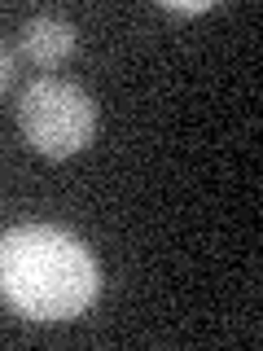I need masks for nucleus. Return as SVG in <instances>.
<instances>
[{
  "label": "nucleus",
  "instance_id": "3",
  "mask_svg": "<svg viewBox=\"0 0 263 351\" xmlns=\"http://www.w3.org/2000/svg\"><path fill=\"white\" fill-rule=\"evenodd\" d=\"M75 49H79V31L58 14H36L18 31V53L31 66H40V71H53V66L71 62Z\"/></svg>",
  "mask_w": 263,
  "mask_h": 351
},
{
  "label": "nucleus",
  "instance_id": "4",
  "mask_svg": "<svg viewBox=\"0 0 263 351\" xmlns=\"http://www.w3.org/2000/svg\"><path fill=\"white\" fill-rule=\"evenodd\" d=\"M162 9H167V14H180V18H193V14H211V0H193V5H180V0H167V5H162Z\"/></svg>",
  "mask_w": 263,
  "mask_h": 351
},
{
  "label": "nucleus",
  "instance_id": "5",
  "mask_svg": "<svg viewBox=\"0 0 263 351\" xmlns=\"http://www.w3.org/2000/svg\"><path fill=\"white\" fill-rule=\"evenodd\" d=\"M9 80H14V53H9L5 44H0V93L9 88Z\"/></svg>",
  "mask_w": 263,
  "mask_h": 351
},
{
  "label": "nucleus",
  "instance_id": "1",
  "mask_svg": "<svg viewBox=\"0 0 263 351\" xmlns=\"http://www.w3.org/2000/svg\"><path fill=\"white\" fill-rule=\"evenodd\" d=\"M101 294L97 255L58 224H18L0 237V299L40 325L75 321Z\"/></svg>",
  "mask_w": 263,
  "mask_h": 351
},
{
  "label": "nucleus",
  "instance_id": "2",
  "mask_svg": "<svg viewBox=\"0 0 263 351\" xmlns=\"http://www.w3.org/2000/svg\"><path fill=\"white\" fill-rule=\"evenodd\" d=\"M18 128L44 158H71L97 132V106L71 80H36L18 101Z\"/></svg>",
  "mask_w": 263,
  "mask_h": 351
}]
</instances>
